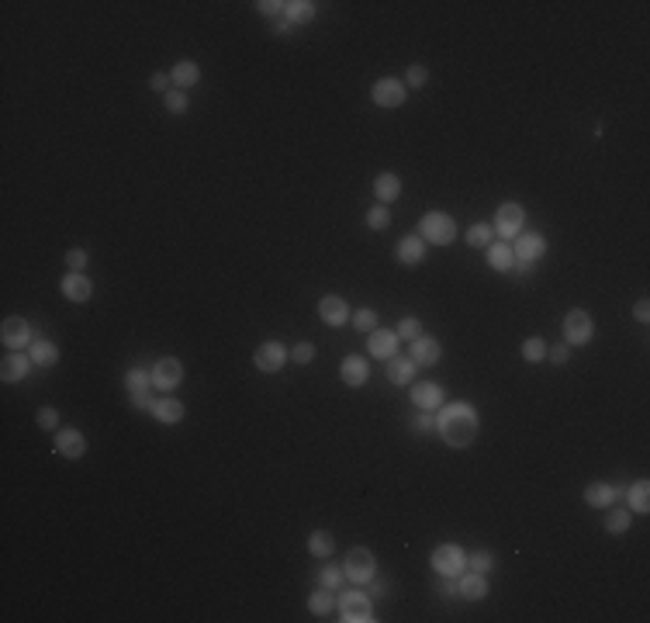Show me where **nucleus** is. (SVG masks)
<instances>
[{
  "label": "nucleus",
  "mask_w": 650,
  "mask_h": 623,
  "mask_svg": "<svg viewBox=\"0 0 650 623\" xmlns=\"http://www.w3.org/2000/svg\"><path fill=\"white\" fill-rule=\"evenodd\" d=\"M436 426H440L443 440L450 447H467L474 440V433H477V412L467 402H453V405H446L440 412Z\"/></svg>",
  "instance_id": "1"
},
{
  "label": "nucleus",
  "mask_w": 650,
  "mask_h": 623,
  "mask_svg": "<svg viewBox=\"0 0 650 623\" xmlns=\"http://www.w3.org/2000/svg\"><path fill=\"white\" fill-rule=\"evenodd\" d=\"M418 239H422V243L446 246V243L457 239V222H453L446 211H426L422 222H418Z\"/></svg>",
  "instance_id": "2"
},
{
  "label": "nucleus",
  "mask_w": 650,
  "mask_h": 623,
  "mask_svg": "<svg viewBox=\"0 0 650 623\" xmlns=\"http://www.w3.org/2000/svg\"><path fill=\"white\" fill-rule=\"evenodd\" d=\"M433 568L446 575V578H457V575H464L467 568V558H464V550L457 544H440L433 550Z\"/></svg>",
  "instance_id": "3"
},
{
  "label": "nucleus",
  "mask_w": 650,
  "mask_h": 623,
  "mask_svg": "<svg viewBox=\"0 0 650 623\" xmlns=\"http://www.w3.org/2000/svg\"><path fill=\"white\" fill-rule=\"evenodd\" d=\"M342 575H346L350 582H357V585L370 582V578H374V554H370L367 547L350 550V554H346V565H342Z\"/></svg>",
  "instance_id": "4"
},
{
  "label": "nucleus",
  "mask_w": 650,
  "mask_h": 623,
  "mask_svg": "<svg viewBox=\"0 0 650 623\" xmlns=\"http://www.w3.org/2000/svg\"><path fill=\"white\" fill-rule=\"evenodd\" d=\"M564 339H568V346H585L592 339V319H588V312L574 309L564 315Z\"/></svg>",
  "instance_id": "5"
},
{
  "label": "nucleus",
  "mask_w": 650,
  "mask_h": 623,
  "mask_svg": "<svg viewBox=\"0 0 650 623\" xmlns=\"http://www.w3.org/2000/svg\"><path fill=\"white\" fill-rule=\"evenodd\" d=\"M339 613H342V620L346 623H367V620H374L370 617V599L364 596V592H342L339 596Z\"/></svg>",
  "instance_id": "6"
},
{
  "label": "nucleus",
  "mask_w": 650,
  "mask_h": 623,
  "mask_svg": "<svg viewBox=\"0 0 650 623\" xmlns=\"http://www.w3.org/2000/svg\"><path fill=\"white\" fill-rule=\"evenodd\" d=\"M0 339H4V346H11V350H21V346H31V343H35V339H31V326H28L21 315L4 319V326H0Z\"/></svg>",
  "instance_id": "7"
},
{
  "label": "nucleus",
  "mask_w": 650,
  "mask_h": 623,
  "mask_svg": "<svg viewBox=\"0 0 650 623\" xmlns=\"http://www.w3.org/2000/svg\"><path fill=\"white\" fill-rule=\"evenodd\" d=\"M522 222H526V211L519 205H502L498 208V215H494V233L502 235V239H516L522 229Z\"/></svg>",
  "instance_id": "8"
},
{
  "label": "nucleus",
  "mask_w": 650,
  "mask_h": 623,
  "mask_svg": "<svg viewBox=\"0 0 650 623\" xmlns=\"http://www.w3.org/2000/svg\"><path fill=\"white\" fill-rule=\"evenodd\" d=\"M405 97H408V87H405L401 80L384 77V80L374 83V104H381V107H401Z\"/></svg>",
  "instance_id": "9"
},
{
  "label": "nucleus",
  "mask_w": 650,
  "mask_h": 623,
  "mask_svg": "<svg viewBox=\"0 0 650 623\" xmlns=\"http://www.w3.org/2000/svg\"><path fill=\"white\" fill-rule=\"evenodd\" d=\"M287 361V350L277 343V339H266L263 346H256V353H253V363L260 367L263 374H273V371H281Z\"/></svg>",
  "instance_id": "10"
},
{
  "label": "nucleus",
  "mask_w": 650,
  "mask_h": 623,
  "mask_svg": "<svg viewBox=\"0 0 650 623\" xmlns=\"http://www.w3.org/2000/svg\"><path fill=\"white\" fill-rule=\"evenodd\" d=\"M31 367H35V363H31V357H28V353H21V350H14V353H7V357H4V363H0V378H4L7 385H14V381H25Z\"/></svg>",
  "instance_id": "11"
},
{
  "label": "nucleus",
  "mask_w": 650,
  "mask_h": 623,
  "mask_svg": "<svg viewBox=\"0 0 650 623\" xmlns=\"http://www.w3.org/2000/svg\"><path fill=\"white\" fill-rule=\"evenodd\" d=\"M183 381V367L180 361H173V357H166V361L156 363V371H153V385L159 391H173L177 385Z\"/></svg>",
  "instance_id": "12"
},
{
  "label": "nucleus",
  "mask_w": 650,
  "mask_h": 623,
  "mask_svg": "<svg viewBox=\"0 0 650 623\" xmlns=\"http://www.w3.org/2000/svg\"><path fill=\"white\" fill-rule=\"evenodd\" d=\"M318 315H322V322H329V326H346V322H350V305H346L339 294H325V298L318 302Z\"/></svg>",
  "instance_id": "13"
},
{
  "label": "nucleus",
  "mask_w": 650,
  "mask_h": 623,
  "mask_svg": "<svg viewBox=\"0 0 650 623\" xmlns=\"http://www.w3.org/2000/svg\"><path fill=\"white\" fill-rule=\"evenodd\" d=\"M412 402H416L422 412H436L443 405V388L436 381H418L416 388H412Z\"/></svg>",
  "instance_id": "14"
},
{
  "label": "nucleus",
  "mask_w": 650,
  "mask_h": 623,
  "mask_svg": "<svg viewBox=\"0 0 650 623\" xmlns=\"http://www.w3.org/2000/svg\"><path fill=\"white\" fill-rule=\"evenodd\" d=\"M55 450H59L63 457L77 461V457L87 454V440H83V433H77V430H59V433H55Z\"/></svg>",
  "instance_id": "15"
},
{
  "label": "nucleus",
  "mask_w": 650,
  "mask_h": 623,
  "mask_svg": "<svg viewBox=\"0 0 650 623\" xmlns=\"http://www.w3.org/2000/svg\"><path fill=\"white\" fill-rule=\"evenodd\" d=\"M519 260H526V263H536V260L546 253V239L536 233H519V243H516V250H512Z\"/></svg>",
  "instance_id": "16"
},
{
  "label": "nucleus",
  "mask_w": 650,
  "mask_h": 623,
  "mask_svg": "<svg viewBox=\"0 0 650 623\" xmlns=\"http://www.w3.org/2000/svg\"><path fill=\"white\" fill-rule=\"evenodd\" d=\"M367 350H370L374 357H394V350H398V333H391V329H374L370 339H367Z\"/></svg>",
  "instance_id": "17"
},
{
  "label": "nucleus",
  "mask_w": 650,
  "mask_h": 623,
  "mask_svg": "<svg viewBox=\"0 0 650 623\" xmlns=\"http://www.w3.org/2000/svg\"><path fill=\"white\" fill-rule=\"evenodd\" d=\"M440 357H443L440 339H433V336L412 339V361H416V363H436Z\"/></svg>",
  "instance_id": "18"
},
{
  "label": "nucleus",
  "mask_w": 650,
  "mask_h": 623,
  "mask_svg": "<svg viewBox=\"0 0 650 623\" xmlns=\"http://www.w3.org/2000/svg\"><path fill=\"white\" fill-rule=\"evenodd\" d=\"M170 80H173V87H177V90H183V94H187V90H190V87L201 80V70H197V63L183 59V63H177V66H173Z\"/></svg>",
  "instance_id": "19"
},
{
  "label": "nucleus",
  "mask_w": 650,
  "mask_h": 623,
  "mask_svg": "<svg viewBox=\"0 0 650 623\" xmlns=\"http://www.w3.org/2000/svg\"><path fill=\"white\" fill-rule=\"evenodd\" d=\"M63 294H66L70 302H87V298H90V281H87L80 270H70V274L63 277Z\"/></svg>",
  "instance_id": "20"
},
{
  "label": "nucleus",
  "mask_w": 650,
  "mask_h": 623,
  "mask_svg": "<svg viewBox=\"0 0 650 623\" xmlns=\"http://www.w3.org/2000/svg\"><path fill=\"white\" fill-rule=\"evenodd\" d=\"M28 357H31L35 367H53V363L59 361V346L49 343V339H35V343L28 346Z\"/></svg>",
  "instance_id": "21"
},
{
  "label": "nucleus",
  "mask_w": 650,
  "mask_h": 623,
  "mask_svg": "<svg viewBox=\"0 0 650 623\" xmlns=\"http://www.w3.org/2000/svg\"><path fill=\"white\" fill-rule=\"evenodd\" d=\"M457 592H460L464 599H470V602H477V599L488 596V582H484V575L470 571V575H464V578L457 582Z\"/></svg>",
  "instance_id": "22"
},
{
  "label": "nucleus",
  "mask_w": 650,
  "mask_h": 623,
  "mask_svg": "<svg viewBox=\"0 0 650 623\" xmlns=\"http://www.w3.org/2000/svg\"><path fill=\"white\" fill-rule=\"evenodd\" d=\"M388 381L391 385H408L416 378V361L412 357H388Z\"/></svg>",
  "instance_id": "23"
},
{
  "label": "nucleus",
  "mask_w": 650,
  "mask_h": 623,
  "mask_svg": "<svg viewBox=\"0 0 650 623\" xmlns=\"http://www.w3.org/2000/svg\"><path fill=\"white\" fill-rule=\"evenodd\" d=\"M339 374H342V381H346L350 388H360V385L367 381V363L360 361V357H342Z\"/></svg>",
  "instance_id": "24"
},
{
  "label": "nucleus",
  "mask_w": 650,
  "mask_h": 623,
  "mask_svg": "<svg viewBox=\"0 0 650 623\" xmlns=\"http://www.w3.org/2000/svg\"><path fill=\"white\" fill-rule=\"evenodd\" d=\"M422 253H426V246H422L418 235H405L398 243V263H405V267H416L418 260H422Z\"/></svg>",
  "instance_id": "25"
},
{
  "label": "nucleus",
  "mask_w": 650,
  "mask_h": 623,
  "mask_svg": "<svg viewBox=\"0 0 650 623\" xmlns=\"http://www.w3.org/2000/svg\"><path fill=\"white\" fill-rule=\"evenodd\" d=\"M153 415H156L159 422L173 426V422H180V419H183V405L177 402V398H156V405H153Z\"/></svg>",
  "instance_id": "26"
},
{
  "label": "nucleus",
  "mask_w": 650,
  "mask_h": 623,
  "mask_svg": "<svg viewBox=\"0 0 650 623\" xmlns=\"http://www.w3.org/2000/svg\"><path fill=\"white\" fill-rule=\"evenodd\" d=\"M374 194H377L381 205H388V201H394V198L401 194V181H398L394 174H381V177L374 181Z\"/></svg>",
  "instance_id": "27"
},
{
  "label": "nucleus",
  "mask_w": 650,
  "mask_h": 623,
  "mask_svg": "<svg viewBox=\"0 0 650 623\" xmlns=\"http://www.w3.org/2000/svg\"><path fill=\"white\" fill-rule=\"evenodd\" d=\"M512 260H516V253H512L509 243L488 246V267H494V270H512Z\"/></svg>",
  "instance_id": "28"
},
{
  "label": "nucleus",
  "mask_w": 650,
  "mask_h": 623,
  "mask_svg": "<svg viewBox=\"0 0 650 623\" xmlns=\"http://www.w3.org/2000/svg\"><path fill=\"white\" fill-rule=\"evenodd\" d=\"M612 499H616V489H612V485H602V481H595V485H588V489H585V502H588V506H595V509H602V506H612Z\"/></svg>",
  "instance_id": "29"
},
{
  "label": "nucleus",
  "mask_w": 650,
  "mask_h": 623,
  "mask_svg": "<svg viewBox=\"0 0 650 623\" xmlns=\"http://www.w3.org/2000/svg\"><path fill=\"white\" fill-rule=\"evenodd\" d=\"M284 18L291 21V25L312 21V18H315V4H312V0H294V4H284Z\"/></svg>",
  "instance_id": "30"
},
{
  "label": "nucleus",
  "mask_w": 650,
  "mask_h": 623,
  "mask_svg": "<svg viewBox=\"0 0 650 623\" xmlns=\"http://www.w3.org/2000/svg\"><path fill=\"white\" fill-rule=\"evenodd\" d=\"M626 502L633 513H647L650 509V485L647 481H637L633 489H626Z\"/></svg>",
  "instance_id": "31"
},
{
  "label": "nucleus",
  "mask_w": 650,
  "mask_h": 623,
  "mask_svg": "<svg viewBox=\"0 0 650 623\" xmlns=\"http://www.w3.org/2000/svg\"><path fill=\"white\" fill-rule=\"evenodd\" d=\"M308 550H312L315 558H329V554L336 550V541H332V533H325V530H315L312 537H308Z\"/></svg>",
  "instance_id": "32"
},
{
  "label": "nucleus",
  "mask_w": 650,
  "mask_h": 623,
  "mask_svg": "<svg viewBox=\"0 0 650 623\" xmlns=\"http://www.w3.org/2000/svg\"><path fill=\"white\" fill-rule=\"evenodd\" d=\"M125 388L135 395V391H149L153 388V374L149 371H142V367H131L129 374H125Z\"/></svg>",
  "instance_id": "33"
},
{
  "label": "nucleus",
  "mask_w": 650,
  "mask_h": 623,
  "mask_svg": "<svg viewBox=\"0 0 650 623\" xmlns=\"http://www.w3.org/2000/svg\"><path fill=\"white\" fill-rule=\"evenodd\" d=\"M605 530H609V533H626V530H629V509L612 506V509L605 513Z\"/></svg>",
  "instance_id": "34"
},
{
  "label": "nucleus",
  "mask_w": 650,
  "mask_h": 623,
  "mask_svg": "<svg viewBox=\"0 0 650 623\" xmlns=\"http://www.w3.org/2000/svg\"><path fill=\"white\" fill-rule=\"evenodd\" d=\"M522 357H526L529 363H540L546 357V343L540 336H529L526 343H522Z\"/></svg>",
  "instance_id": "35"
},
{
  "label": "nucleus",
  "mask_w": 650,
  "mask_h": 623,
  "mask_svg": "<svg viewBox=\"0 0 650 623\" xmlns=\"http://www.w3.org/2000/svg\"><path fill=\"white\" fill-rule=\"evenodd\" d=\"M367 225H370V229H374V233H384V229H388L391 225V211L384 205H377V208H370V211H367Z\"/></svg>",
  "instance_id": "36"
},
{
  "label": "nucleus",
  "mask_w": 650,
  "mask_h": 623,
  "mask_svg": "<svg viewBox=\"0 0 650 623\" xmlns=\"http://www.w3.org/2000/svg\"><path fill=\"white\" fill-rule=\"evenodd\" d=\"M308 609H312L315 617H325L329 609H332V596H329V589H318L308 596Z\"/></svg>",
  "instance_id": "37"
},
{
  "label": "nucleus",
  "mask_w": 650,
  "mask_h": 623,
  "mask_svg": "<svg viewBox=\"0 0 650 623\" xmlns=\"http://www.w3.org/2000/svg\"><path fill=\"white\" fill-rule=\"evenodd\" d=\"M467 246H492V225H484V222L470 225V233H467Z\"/></svg>",
  "instance_id": "38"
},
{
  "label": "nucleus",
  "mask_w": 650,
  "mask_h": 623,
  "mask_svg": "<svg viewBox=\"0 0 650 623\" xmlns=\"http://www.w3.org/2000/svg\"><path fill=\"white\" fill-rule=\"evenodd\" d=\"M394 333H398V339H418L422 336V322L408 315V319H401V322H398V329H394Z\"/></svg>",
  "instance_id": "39"
},
{
  "label": "nucleus",
  "mask_w": 650,
  "mask_h": 623,
  "mask_svg": "<svg viewBox=\"0 0 650 623\" xmlns=\"http://www.w3.org/2000/svg\"><path fill=\"white\" fill-rule=\"evenodd\" d=\"M470 571H477V575H488V571L494 568V554H488V550H477L474 558H467Z\"/></svg>",
  "instance_id": "40"
},
{
  "label": "nucleus",
  "mask_w": 650,
  "mask_h": 623,
  "mask_svg": "<svg viewBox=\"0 0 650 623\" xmlns=\"http://www.w3.org/2000/svg\"><path fill=\"white\" fill-rule=\"evenodd\" d=\"M163 101H166V111H173V115H183V111H187V94H183V90H166V94H163Z\"/></svg>",
  "instance_id": "41"
},
{
  "label": "nucleus",
  "mask_w": 650,
  "mask_h": 623,
  "mask_svg": "<svg viewBox=\"0 0 650 623\" xmlns=\"http://www.w3.org/2000/svg\"><path fill=\"white\" fill-rule=\"evenodd\" d=\"M353 326H357L360 333H374V329H377V315H374L370 309H360L357 315H353Z\"/></svg>",
  "instance_id": "42"
},
{
  "label": "nucleus",
  "mask_w": 650,
  "mask_h": 623,
  "mask_svg": "<svg viewBox=\"0 0 650 623\" xmlns=\"http://www.w3.org/2000/svg\"><path fill=\"white\" fill-rule=\"evenodd\" d=\"M35 419H38V426H42L45 433L59 426V412H55V409H49V405H45V409H38V415H35Z\"/></svg>",
  "instance_id": "43"
},
{
  "label": "nucleus",
  "mask_w": 650,
  "mask_h": 623,
  "mask_svg": "<svg viewBox=\"0 0 650 623\" xmlns=\"http://www.w3.org/2000/svg\"><path fill=\"white\" fill-rule=\"evenodd\" d=\"M346 575H342V568H325L322 575H318V582H322V589H336L339 582H342Z\"/></svg>",
  "instance_id": "44"
},
{
  "label": "nucleus",
  "mask_w": 650,
  "mask_h": 623,
  "mask_svg": "<svg viewBox=\"0 0 650 623\" xmlns=\"http://www.w3.org/2000/svg\"><path fill=\"white\" fill-rule=\"evenodd\" d=\"M291 357H294V363H312L315 346H312V343H298V346L291 350Z\"/></svg>",
  "instance_id": "45"
},
{
  "label": "nucleus",
  "mask_w": 650,
  "mask_h": 623,
  "mask_svg": "<svg viewBox=\"0 0 650 623\" xmlns=\"http://www.w3.org/2000/svg\"><path fill=\"white\" fill-rule=\"evenodd\" d=\"M546 357H550L553 363H568V357H571V346H568V343H557V346H550V350H546Z\"/></svg>",
  "instance_id": "46"
},
{
  "label": "nucleus",
  "mask_w": 650,
  "mask_h": 623,
  "mask_svg": "<svg viewBox=\"0 0 650 623\" xmlns=\"http://www.w3.org/2000/svg\"><path fill=\"white\" fill-rule=\"evenodd\" d=\"M256 7H260V14H270V18H281L284 14V4L281 0H260Z\"/></svg>",
  "instance_id": "47"
},
{
  "label": "nucleus",
  "mask_w": 650,
  "mask_h": 623,
  "mask_svg": "<svg viewBox=\"0 0 650 623\" xmlns=\"http://www.w3.org/2000/svg\"><path fill=\"white\" fill-rule=\"evenodd\" d=\"M131 405H135V409H149V412H153L156 398H153L149 391H135V395H131Z\"/></svg>",
  "instance_id": "48"
},
{
  "label": "nucleus",
  "mask_w": 650,
  "mask_h": 623,
  "mask_svg": "<svg viewBox=\"0 0 650 623\" xmlns=\"http://www.w3.org/2000/svg\"><path fill=\"white\" fill-rule=\"evenodd\" d=\"M426 80H429L426 66H408V87H422Z\"/></svg>",
  "instance_id": "49"
},
{
  "label": "nucleus",
  "mask_w": 650,
  "mask_h": 623,
  "mask_svg": "<svg viewBox=\"0 0 650 623\" xmlns=\"http://www.w3.org/2000/svg\"><path fill=\"white\" fill-rule=\"evenodd\" d=\"M66 263H70V270H83V267H87V253H83V250H70V253H66Z\"/></svg>",
  "instance_id": "50"
},
{
  "label": "nucleus",
  "mask_w": 650,
  "mask_h": 623,
  "mask_svg": "<svg viewBox=\"0 0 650 623\" xmlns=\"http://www.w3.org/2000/svg\"><path fill=\"white\" fill-rule=\"evenodd\" d=\"M416 430H418V433H429V430H436V415H433V412H422L416 419Z\"/></svg>",
  "instance_id": "51"
},
{
  "label": "nucleus",
  "mask_w": 650,
  "mask_h": 623,
  "mask_svg": "<svg viewBox=\"0 0 650 623\" xmlns=\"http://www.w3.org/2000/svg\"><path fill=\"white\" fill-rule=\"evenodd\" d=\"M633 319H637V322H647V319H650V305H647V298H640V302L633 305Z\"/></svg>",
  "instance_id": "52"
},
{
  "label": "nucleus",
  "mask_w": 650,
  "mask_h": 623,
  "mask_svg": "<svg viewBox=\"0 0 650 623\" xmlns=\"http://www.w3.org/2000/svg\"><path fill=\"white\" fill-rule=\"evenodd\" d=\"M149 83H153V90H163V94H166V87H170L173 80L166 77V73H153V80H149Z\"/></svg>",
  "instance_id": "53"
},
{
  "label": "nucleus",
  "mask_w": 650,
  "mask_h": 623,
  "mask_svg": "<svg viewBox=\"0 0 650 623\" xmlns=\"http://www.w3.org/2000/svg\"><path fill=\"white\" fill-rule=\"evenodd\" d=\"M529 270H533V263H526V260H512V274H519V277H529Z\"/></svg>",
  "instance_id": "54"
},
{
  "label": "nucleus",
  "mask_w": 650,
  "mask_h": 623,
  "mask_svg": "<svg viewBox=\"0 0 650 623\" xmlns=\"http://www.w3.org/2000/svg\"><path fill=\"white\" fill-rule=\"evenodd\" d=\"M443 596H457V582H453V578L443 585Z\"/></svg>",
  "instance_id": "55"
},
{
  "label": "nucleus",
  "mask_w": 650,
  "mask_h": 623,
  "mask_svg": "<svg viewBox=\"0 0 650 623\" xmlns=\"http://www.w3.org/2000/svg\"><path fill=\"white\" fill-rule=\"evenodd\" d=\"M277 31H281V35H284V31H291V21H287V18H277Z\"/></svg>",
  "instance_id": "56"
}]
</instances>
